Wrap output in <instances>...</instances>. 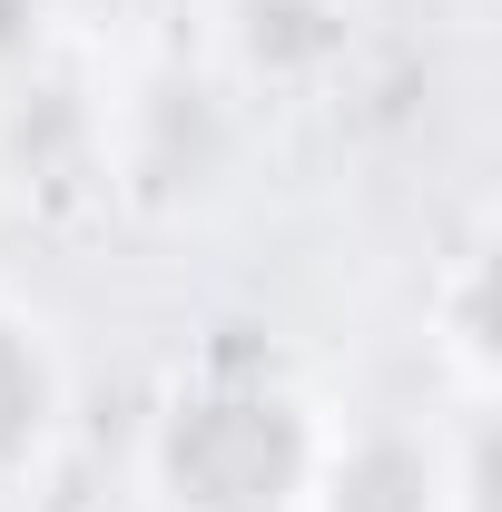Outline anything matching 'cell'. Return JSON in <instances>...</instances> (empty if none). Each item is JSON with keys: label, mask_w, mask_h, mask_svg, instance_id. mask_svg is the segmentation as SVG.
I'll list each match as a JSON object with an SVG mask.
<instances>
[{"label": "cell", "mask_w": 502, "mask_h": 512, "mask_svg": "<svg viewBox=\"0 0 502 512\" xmlns=\"http://www.w3.org/2000/svg\"><path fill=\"white\" fill-rule=\"evenodd\" d=\"M443 355H453L463 394H483V256L453 266V335H443Z\"/></svg>", "instance_id": "cell-8"}, {"label": "cell", "mask_w": 502, "mask_h": 512, "mask_svg": "<svg viewBox=\"0 0 502 512\" xmlns=\"http://www.w3.org/2000/svg\"><path fill=\"white\" fill-rule=\"evenodd\" d=\"M0 178L20 197L60 188H109V99H89L60 60H40L30 79L0 89Z\"/></svg>", "instance_id": "cell-5"}, {"label": "cell", "mask_w": 502, "mask_h": 512, "mask_svg": "<svg viewBox=\"0 0 502 512\" xmlns=\"http://www.w3.org/2000/svg\"><path fill=\"white\" fill-rule=\"evenodd\" d=\"M483 503V453H453L424 424H325L306 512H473Z\"/></svg>", "instance_id": "cell-3"}, {"label": "cell", "mask_w": 502, "mask_h": 512, "mask_svg": "<svg viewBox=\"0 0 502 512\" xmlns=\"http://www.w3.org/2000/svg\"><path fill=\"white\" fill-rule=\"evenodd\" d=\"M365 0H217V60L247 99H315L355 69Z\"/></svg>", "instance_id": "cell-4"}, {"label": "cell", "mask_w": 502, "mask_h": 512, "mask_svg": "<svg viewBox=\"0 0 502 512\" xmlns=\"http://www.w3.org/2000/svg\"><path fill=\"white\" fill-rule=\"evenodd\" d=\"M325 414L276 365H197L148 424L158 512H306Z\"/></svg>", "instance_id": "cell-1"}, {"label": "cell", "mask_w": 502, "mask_h": 512, "mask_svg": "<svg viewBox=\"0 0 502 512\" xmlns=\"http://www.w3.org/2000/svg\"><path fill=\"white\" fill-rule=\"evenodd\" d=\"M227 158H237V89L217 69H148L109 109V188L119 197L188 207L227 178Z\"/></svg>", "instance_id": "cell-2"}, {"label": "cell", "mask_w": 502, "mask_h": 512, "mask_svg": "<svg viewBox=\"0 0 502 512\" xmlns=\"http://www.w3.org/2000/svg\"><path fill=\"white\" fill-rule=\"evenodd\" d=\"M60 345H50V325L30 316L20 296H0V493L20 483V473H40V453L60 434Z\"/></svg>", "instance_id": "cell-6"}, {"label": "cell", "mask_w": 502, "mask_h": 512, "mask_svg": "<svg viewBox=\"0 0 502 512\" xmlns=\"http://www.w3.org/2000/svg\"><path fill=\"white\" fill-rule=\"evenodd\" d=\"M60 10H99V20H158L168 0H60Z\"/></svg>", "instance_id": "cell-9"}, {"label": "cell", "mask_w": 502, "mask_h": 512, "mask_svg": "<svg viewBox=\"0 0 502 512\" xmlns=\"http://www.w3.org/2000/svg\"><path fill=\"white\" fill-rule=\"evenodd\" d=\"M60 60V0H0V89Z\"/></svg>", "instance_id": "cell-7"}]
</instances>
